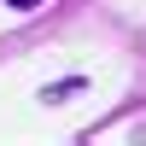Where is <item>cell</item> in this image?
<instances>
[{"label":"cell","mask_w":146,"mask_h":146,"mask_svg":"<svg viewBox=\"0 0 146 146\" xmlns=\"http://www.w3.org/2000/svg\"><path fill=\"white\" fill-rule=\"evenodd\" d=\"M76 88H82V76H70V82H53V88H47L41 100H64V94H76Z\"/></svg>","instance_id":"cell-1"},{"label":"cell","mask_w":146,"mask_h":146,"mask_svg":"<svg viewBox=\"0 0 146 146\" xmlns=\"http://www.w3.org/2000/svg\"><path fill=\"white\" fill-rule=\"evenodd\" d=\"M0 6H12V12H29V6H41V0H0Z\"/></svg>","instance_id":"cell-2"}]
</instances>
